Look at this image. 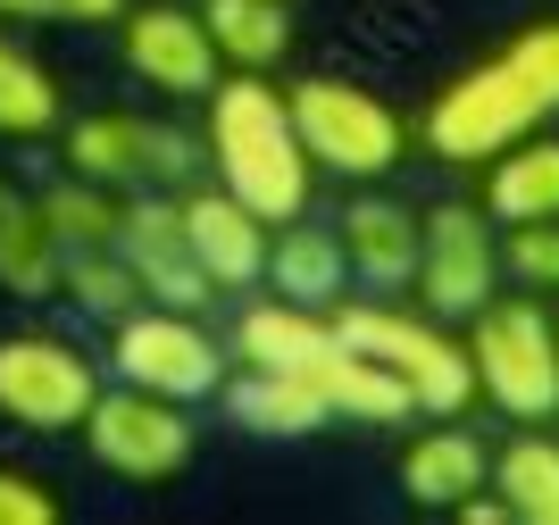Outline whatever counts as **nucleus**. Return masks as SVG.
Listing matches in <instances>:
<instances>
[{
  "label": "nucleus",
  "mask_w": 559,
  "mask_h": 525,
  "mask_svg": "<svg viewBox=\"0 0 559 525\" xmlns=\"http://www.w3.org/2000/svg\"><path fill=\"white\" fill-rule=\"evenodd\" d=\"M201 159L217 167L234 201L284 226V217H309V192H318V167H309L301 134H293V109L267 75H217L210 100H201Z\"/></svg>",
  "instance_id": "nucleus-1"
},
{
  "label": "nucleus",
  "mask_w": 559,
  "mask_h": 525,
  "mask_svg": "<svg viewBox=\"0 0 559 525\" xmlns=\"http://www.w3.org/2000/svg\"><path fill=\"white\" fill-rule=\"evenodd\" d=\"M334 334H343L350 350H368V359H384L409 384V401H418V417H467L476 409V359H467V343L451 334V318H435V309H401V300H334L326 309Z\"/></svg>",
  "instance_id": "nucleus-2"
},
{
  "label": "nucleus",
  "mask_w": 559,
  "mask_h": 525,
  "mask_svg": "<svg viewBox=\"0 0 559 525\" xmlns=\"http://www.w3.org/2000/svg\"><path fill=\"white\" fill-rule=\"evenodd\" d=\"M467 359H476V401L510 417V426H551L559 417V318L535 293H492L467 309Z\"/></svg>",
  "instance_id": "nucleus-3"
},
{
  "label": "nucleus",
  "mask_w": 559,
  "mask_h": 525,
  "mask_svg": "<svg viewBox=\"0 0 559 525\" xmlns=\"http://www.w3.org/2000/svg\"><path fill=\"white\" fill-rule=\"evenodd\" d=\"M284 109H293V134L318 176L384 183L409 159V117L359 75H301V84H284Z\"/></svg>",
  "instance_id": "nucleus-4"
},
{
  "label": "nucleus",
  "mask_w": 559,
  "mask_h": 525,
  "mask_svg": "<svg viewBox=\"0 0 559 525\" xmlns=\"http://www.w3.org/2000/svg\"><path fill=\"white\" fill-rule=\"evenodd\" d=\"M535 126H551V117H543V100L518 84L510 59L492 50V59L460 68L435 100H426L418 142H426V159H435V167H485V159H501L510 142H526Z\"/></svg>",
  "instance_id": "nucleus-5"
},
{
  "label": "nucleus",
  "mask_w": 559,
  "mask_h": 525,
  "mask_svg": "<svg viewBox=\"0 0 559 525\" xmlns=\"http://www.w3.org/2000/svg\"><path fill=\"white\" fill-rule=\"evenodd\" d=\"M109 375L134 392H159V401H217V384L234 375V359L217 350V334L201 325V309H159V300H134L126 318L109 325Z\"/></svg>",
  "instance_id": "nucleus-6"
},
{
  "label": "nucleus",
  "mask_w": 559,
  "mask_h": 525,
  "mask_svg": "<svg viewBox=\"0 0 559 525\" xmlns=\"http://www.w3.org/2000/svg\"><path fill=\"white\" fill-rule=\"evenodd\" d=\"M59 159L68 176L84 183H192L201 176V134L167 126V117H142V109H84V117H59Z\"/></svg>",
  "instance_id": "nucleus-7"
},
{
  "label": "nucleus",
  "mask_w": 559,
  "mask_h": 525,
  "mask_svg": "<svg viewBox=\"0 0 559 525\" xmlns=\"http://www.w3.org/2000/svg\"><path fill=\"white\" fill-rule=\"evenodd\" d=\"M100 392V359H84V343L50 334V325H17L0 334V426L17 434H75Z\"/></svg>",
  "instance_id": "nucleus-8"
},
{
  "label": "nucleus",
  "mask_w": 559,
  "mask_h": 525,
  "mask_svg": "<svg viewBox=\"0 0 559 525\" xmlns=\"http://www.w3.org/2000/svg\"><path fill=\"white\" fill-rule=\"evenodd\" d=\"M75 434H84V451H93L109 476H126V484H176L192 467L201 426H192L185 401H159V392H134V384H100Z\"/></svg>",
  "instance_id": "nucleus-9"
},
{
  "label": "nucleus",
  "mask_w": 559,
  "mask_h": 525,
  "mask_svg": "<svg viewBox=\"0 0 559 525\" xmlns=\"http://www.w3.org/2000/svg\"><path fill=\"white\" fill-rule=\"evenodd\" d=\"M117 59L151 100H176V109L210 100V84L226 75L201 9H185V0H126L117 9Z\"/></svg>",
  "instance_id": "nucleus-10"
},
{
  "label": "nucleus",
  "mask_w": 559,
  "mask_h": 525,
  "mask_svg": "<svg viewBox=\"0 0 559 525\" xmlns=\"http://www.w3.org/2000/svg\"><path fill=\"white\" fill-rule=\"evenodd\" d=\"M418 300L435 318H467L501 293V234L476 201H435L418 208Z\"/></svg>",
  "instance_id": "nucleus-11"
},
{
  "label": "nucleus",
  "mask_w": 559,
  "mask_h": 525,
  "mask_svg": "<svg viewBox=\"0 0 559 525\" xmlns=\"http://www.w3.org/2000/svg\"><path fill=\"white\" fill-rule=\"evenodd\" d=\"M117 259H126V275L142 284V300H159V309H210V275H201V259H192L185 242V217H176V201H167L159 183H142L134 201H126V217H117Z\"/></svg>",
  "instance_id": "nucleus-12"
},
{
  "label": "nucleus",
  "mask_w": 559,
  "mask_h": 525,
  "mask_svg": "<svg viewBox=\"0 0 559 525\" xmlns=\"http://www.w3.org/2000/svg\"><path fill=\"white\" fill-rule=\"evenodd\" d=\"M176 217H185V242L201 259V275H210V293H251L259 267H267V217H251L226 183L176 192Z\"/></svg>",
  "instance_id": "nucleus-13"
},
{
  "label": "nucleus",
  "mask_w": 559,
  "mask_h": 525,
  "mask_svg": "<svg viewBox=\"0 0 559 525\" xmlns=\"http://www.w3.org/2000/svg\"><path fill=\"white\" fill-rule=\"evenodd\" d=\"M343 259L350 275L368 284V293H409V275H418V208L393 201V192H359V201L343 208Z\"/></svg>",
  "instance_id": "nucleus-14"
},
{
  "label": "nucleus",
  "mask_w": 559,
  "mask_h": 525,
  "mask_svg": "<svg viewBox=\"0 0 559 525\" xmlns=\"http://www.w3.org/2000/svg\"><path fill=\"white\" fill-rule=\"evenodd\" d=\"M309 392L326 401L334 426H409L418 417V401H409V384H401L384 359H368V350H350L343 334H334L318 359H309Z\"/></svg>",
  "instance_id": "nucleus-15"
},
{
  "label": "nucleus",
  "mask_w": 559,
  "mask_h": 525,
  "mask_svg": "<svg viewBox=\"0 0 559 525\" xmlns=\"http://www.w3.org/2000/svg\"><path fill=\"white\" fill-rule=\"evenodd\" d=\"M485 442L467 434L460 417H435L426 434L401 442V501L409 509H435V517H451V509L467 501V492H485Z\"/></svg>",
  "instance_id": "nucleus-16"
},
{
  "label": "nucleus",
  "mask_w": 559,
  "mask_h": 525,
  "mask_svg": "<svg viewBox=\"0 0 559 525\" xmlns=\"http://www.w3.org/2000/svg\"><path fill=\"white\" fill-rule=\"evenodd\" d=\"M259 284L284 300H301V309H334L350 293V259H343V234L334 226H309V217H284L267 226V267Z\"/></svg>",
  "instance_id": "nucleus-17"
},
{
  "label": "nucleus",
  "mask_w": 559,
  "mask_h": 525,
  "mask_svg": "<svg viewBox=\"0 0 559 525\" xmlns=\"http://www.w3.org/2000/svg\"><path fill=\"white\" fill-rule=\"evenodd\" d=\"M326 343H334V318H326V309H301V300L267 293V300H251V309L234 318L226 359L267 367V375H309V359H318Z\"/></svg>",
  "instance_id": "nucleus-18"
},
{
  "label": "nucleus",
  "mask_w": 559,
  "mask_h": 525,
  "mask_svg": "<svg viewBox=\"0 0 559 525\" xmlns=\"http://www.w3.org/2000/svg\"><path fill=\"white\" fill-rule=\"evenodd\" d=\"M226 417L242 426V434L259 442H309V434H326L334 417L326 401L309 392V375H267V367H242V375H226Z\"/></svg>",
  "instance_id": "nucleus-19"
},
{
  "label": "nucleus",
  "mask_w": 559,
  "mask_h": 525,
  "mask_svg": "<svg viewBox=\"0 0 559 525\" xmlns=\"http://www.w3.org/2000/svg\"><path fill=\"white\" fill-rule=\"evenodd\" d=\"M476 208L492 226H543V217H559V134L535 126L501 159H485V201Z\"/></svg>",
  "instance_id": "nucleus-20"
},
{
  "label": "nucleus",
  "mask_w": 559,
  "mask_h": 525,
  "mask_svg": "<svg viewBox=\"0 0 559 525\" xmlns=\"http://www.w3.org/2000/svg\"><path fill=\"white\" fill-rule=\"evenodd\" d=\"M0 293L9 300H59V242L17 176H0Z\"/></svg>",
  "instance_id": "nucleus-21"
},
{
  "label": "nucleus",
  "mask_w": 559,
  "mask_h": 525,
  "mask_svg": "<svg viewBox=\"0 0 559 525\" xmlns=\"http://www.w3.org/2000/svg\"><path fill=\"white\" fill-rule=\"evenodd\" d=\"M201 25L226 75H267L293 50V0H201Z\"/></svg>",
  "instance_id": "nucleus-22"
},
{
  "label": "nucleus",
  "mask_w": 559,
  "mask_h": 525,
  "mask_svg": "<svg viewBox=\"0 0 559 525\" xmlns=\"http://www.w3.org/2000/svg\"><path fill=\"white\" fill-rule=\"evenodd\" d=\"M485 484L501 492V509H510L518 525H559V434H543V426L510 434L492 451Z\"/></svg>",
  "instance_id": "nucleus-23"
},
{
  "label": "nucleus",
  "mask_w": 559,
  "mask_h": 525,
  "mask_svg": "<svg viewBox=\"0 0 559 525\" xmlns=\"http://www.w3.org/2000/svg\"><path fill=\"white\" fill-rule=\"evenodd\" d=\"M59 117H68L59 75L0 34V142H43V134H59Z\"/></svg>",
  "instance_id": "nucleus-24"
},
{
  "label": "nucleus",
  "mask_w": 559,
  "mask_h": 525,
  "mask_svg": "<svg viewBox=\"0 0 559 525\" xmlns=\"http://www.w3.org/2000/svg\"><path fill=\"white\" fill-rule=\"evenodd\" d=\"M34 208H43V226H50L59 251H109V242H117V217H126V201H117L109 183H84V176L43 183Z\"/></svg>",
  "instance_id": "nucleus-25"
},
{
  "label": "nucleus",
  "mask_w": 559,
  "mask_h": 525,
  "mask_svg": "<svg viewBox=\"0 0 559 525\" xmlns=\"http://www.w3.org/2000/svg\"><path fill=\"white\" fill-rule=\"evenodd\" d=\"M59 300H75L84 318L117 325L142 300V284L126 275V259H117V251H59Z\"/></svg>",
  "instance_id": "nucleus-26"
},
{
  "label": "nucleus",
  "mask_w": 559,
  "mask_h": 525,
  "mask_svg": "<svg viewBox=\"0 0 559 525\" xmlns=\"http://www.w3.org/2000/svg\"><path fill=\"white\" fill-rule=\"evenodd\" d=\"M501 59H510V75L543 100V117H559V9L526 17L510 43H501Z\"/></svg>",
  "instance_id": "nucleus-27"
},
{
  "label": "nucleus",
  "mask_w": 559,
  "mask_h": 525,
  "mask_svg": "<svg viewBox=\"0 0 559 525\" xmlns=\"http://www.w3.org/2000/svg\"><path fill=\"white\" fill-rule=\"evenodd\" d=\"M501 275H518L526 293H559V217L501 226Z\"/></svg>",
  "instance_id": "nucleus-28"
},
{
  "label": "nucleus",
  "mask_w": 559,
  "mask_h": 525,
  "mask_svg": "<svg viewBox=\"0 0 559 525\" xmlns=\"http://www.w3.org/2000/svg\"><path fill=\"white\" fill-rule=\"evenodd\" d=\"M59 517H68V501L50 492V476L0 458V525H59Z\"/></svg>",
  "instance_id": "nucleus-29"
},
{
  "label": "nucleus",
  "mask_w": 559,
  "mask_h": 525,
  "mask_svg": "<svg viewBox=\"0 0 559 525\" xmlns=\"http://www.w3.org/2000/svg\"><path fill=\"white\" fill-rule=\"evenodd\" d=\"M126 0H0V25H117Z\"/></svg>",
  "instance_id": "nucleus-30"
}]
</instances>
